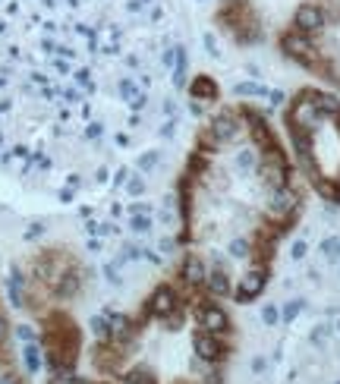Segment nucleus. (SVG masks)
Returning <instances> with one entry per match:
<instances>
[{
  "label": "nucleus",
  "instance_id": "f257e3e1",
  "mask_svg": "<svg viewBox=\"0 0 340 384\" xmlns=\"http://www.w3.org/2000/svg\"><path fill=\"white\" fill-rule=\"evenodd\" d=\"M170 0H0V171L60 205L110 192L173 132Z\"/></svg>",
  "mask_w": 340,
  "mask_h": 384
},
{
  "label": "nucleus",
  "instance_id": "f03ea898",
  "mask_svg": "<svg viewBox=\"0 0 340 384\" xmlns=\"http://www.w3.org/2000/svg\"><path fill=\"white\" fill-rule=\"evenodd\" d=\"M173 199V268L230 306H252L306 214L309 189L271 117L230 101L196 126Z\"/></svg>",
  "mask_w": 340,
  "mask_h": 384
},
{
  "label": "nucleus",
  "instance_id": "7ed1b4c3",
  "mask_svg": "<svg viewBox=\"0 0 340 384\" xmlns=\"http://www.w3.org/2000/svg\"><path fill=\"white\" fill-rule=\"evenodd\" d=\"M239 331L230 302L177 268L130 309L92 324V375L117 384H227Z\"/></svg>",
  "mask_w": 340,
  "mask_h": 384
},
{
  "label": "nucleus",
  "instance_id": "20e7f679",
  "mask_svg": "<svg viewBox=\"0 0 340 384\" xmlns=\"http://www.w3.org/2000/svg\"><path fill=\"white\" fill-rule=\"evenodd\" d=\"M280 132L306 189L340 208V95L325 85L296 89L284 104Z\"/></svg>",
  "mask_w": 340,
  "mask_h": 384
},
{
  "label": "nucleus",
  "instance_id": "39448f33",
  "mask_svg": "<svg viewBox=\"0 0 340 384\" xmlns=\"http://www.w3.org/2000/svg\"><path fill=\"white\" fill-rule=\"evenodd\" d=\"M95 287V271L69 246H41L13 265V299L26 315L73 309Z\"/></svg>",
  "mask_w": 340,
  "mask_h": 384
},
{
  "label": "nucleus",
  "instance_id": "423d86ee",
  "mask_svg": "<svg viewBox=\"0 0 340 384\" xmlns=\"http://www.w3.org/2000/svg\"><path fill=\"white\" fill-rule=\"evenodd\" d=\"M274 44L284 60L340 95V0H300Z\"/></svg>",
  "mask_w": 340,
  "mask_h": 384
},
{
  "label": "nucleus",
  "instance_id": "0eeeda50",
  "mask_svg": "<svg viewBox=\"0 0 340 384\" xmlns=\"http://www.w3.org/2000/svg\"><path fill=\"white\" fill-rule=\"evenodd\" d=\"M35 324H38L41 356H44L48 375L60 384L79 378V359L89 343H85L82 324L76 322L73 309H51L35 318Z\"/></svg>",
  "mask_w": 340,
  "mask_h": 384
},
{
  "label": "nucleus",
  "instance_id": "6e6552de",
  "mask_svg": "<svg viewBox=\"0 0 340 384\" xmlns=\"http://www.w3.org/2000/svg\"><path fill=\"white\" fill-rule=\"evenodd\" d=\"M214 26L237 48H255L265 42V16L255 0H218Z\"/></svg>",
  "mask_w": 340,
  "mask_h": 384
},
{
  "label": "nucleus",
  "instance_id": "1a4fd4ad",
  "mask_svg": "<svg viewBox=\"0 0 340 384\" xmlns=\"http://www.w3.org/2000/svg\"><path fill=\"white\" fill-rule=\"evenodd\" d=\"M0 384H32L26 365H22L16 328H13V318H10L3 293H0Z\"/></svg>",
  "mask_w": 340,
  "mask_h": 384
},
{
  "label": "nucleus",
  "instance_id": "9d476101",
  "mask_svg": "<svg viewBox=\"0 0 340 384\" xmlns=\"http://www.w3.org/2000/svg\"><path fill=\"white\" fill-rule=\"evenodd\" d=\"M67 384H117V381H108V378L92 375V378H73V381H67Z\"/></svg>",
  "mask_w": 340,
  "mask_h": 384
}]
</instances>
